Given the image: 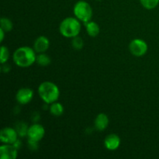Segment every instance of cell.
I'll return each mask as SVG.
<instances>
[{
  "label": "cell",
  "instance_id": "cell-5",
  "mask_svg": "<svg viewBox=\"0 0 159 159\" xmlns=\"http://www.w3.org/2000/svg\"><path fill=\"white\" fill-rule=\"evenodd\" d=\"M148 47L147 43L142 39H134L129 44V50L134 56L141 57L147 53Z\"/></svg>",
  "mask_w": 159,
  "mask_h": 159
},
{
  "label": "cell",
  "instance_id": "cell-8",
  "mask_svg": "<svg viewBox=\"0 0 159 159\" xmlns=\"http://www.w3.org/2000/svg\"><path fill=\"white\" fill-rule=\"evenodd\" d=\"M18 155V148L14 144H4L0 147L1 159H16Z\"/></svg>",
  "mask_w": 159,
  "mask_h": 159
},
{
  "label": "cell",
  "instance_id": "cell-18",
  "mask_svg": "<svg viewBox=\"0 0 159 159\" xmlns=\"http://www.w3.org/2000/svg\"><path fill=\"white\" fill-rule=\"evenodd\" d=\"M9 51L6 47L2 46L1 47V57H0V62L2 65L6 64L7 61L9 60Z\"/></svg>",
  "mask_w": 159,
  "mask_h": 159
},
{
  "label": "cell",
  "instance_id": "cell-4",
  "mask_svg": "<svg viewBox=\"0 0 159 159\" xmlns=\"http://www.w3.org/2000/svg\"><path fill=\"white\" fill-rule=\"evenodd\" d=\"M73 12H74L75 16L81 22L86 23L91 21L92 16H93V9L91 6L84 0L77 2L75 4Z\"/></svg>",
  "mask_w": 159,
  "mask_h": 159
},
{
  "label": "cell",
  "instance_id": "cell-11",
  "mask_svg": "<svg viewBox=\"0 0 159 159\" xmlns=\"http://www.w3.org/2000/svg\"><path fill=\"white\" fill-rule=\"evenodd\" d=\"M50 47V41L45 36H40L34 43V49L36 53H45Z\"/></svg>",
  "mask_w": 159,
  "mask_h": 159
},
{
  "label": "cell",
  "instance_id": "cell-21",
  "mask_svg": "<svg viewBox=\"0 0 159 159\" xmlns=\"http://www.w3.org/2000/svg\"><path fill=\"white\" fill-rule=\"evenodd\" d=\"M5 33L6 32H5L2 29H1V28H0V34H1V39H0V40H1V42H2L3 40H4Z\"/></svg>",
  "mask_w": 159,
  "mask_h": 159
},
{
  "label": "cell",
  "instance_id": "cell-19",
  "mask_svg": "<svg viewBox=\"0 0 159 159\" xmlns=\"http://www.w3.org/2000/svg\"><path fill=\"white\" fill-rule=\"evenodd\" d=\"M71 45H72L73 48H75V50H81L82 49L84 46V42L81 37H79V36L72 38L71 40Z\"/></svg>",
  "mask_w": 159,
  "mask_h": 159
},
{
  "label": "cell",
  "instance_id": "cell-15",
  "mask_svg": "<svg viewBox=\"0 0 159 159\" xmlns=\"http://www.w3.org/2000/svg\"><path fill=\"white\" fill-rule=\"evenodd\" d=\"M51 57H50L48 54H44V53H40V54L37 55L36 62H37L39 65H40V66H48V65L51 64Z\"/></svg>",
  "mask_w": 159,
  "mask_h": 159
},
{
  "label": "cell",
  "instance_id": "cell-3",
  "mask_svg": "<svg viewBox=\"0 0 159 159\" xmlns=\"http://www.w3.org/2000/svg\"><path fill=\"white\" fill-rule=\"evenodd\" d=\"M59 31L63 37L74 38L81 32L80 20L76 17H68L61 21L59 26Z\"/></svg>",
  "mask_w": 159,
  "mask_h": 159
},
{
  "label": "cell",
  "instance_id": "cell-16",
  "mask_svg": "<svg viewBox=\"0 0 159 159\" xmlns=\"http://www.w3.org/2000/svg\"><path fill=\"white\" fill-rule=\"evenodd\" d=\"M0 23H1V29H2L6 33L12 30V27H13L12 22L9 19L6 18V17H2Z\"/></svg>",
  "mask_w": 159,
  "mask_h": 159
},
{
  "label": "cell",
  "instance_id": "cell-9",
  "mask_svg": "<svg viewBox=\"0 0 159 159\" xmlns=\"http://www.w3.org/2000/svg\"><path fill=\"white\" fill-rule=\"evenodd\" d=\"M34 97V91L30 88H22L17 91L16 99L21 105H25L30 102Z\"/></svg>",
  "mask_w": 159,
  "mask_h": 159
},
{
  "label": "cell",
  "instance_id": "cell-2",
  "mask_svg": "<svg viewBox=\"0 0 159 159\" xmlns=\"http://www.w3.org/2000/svg\"><path fill=\"white\" fill-rule=\"evenodd\" d=\"M38 94L45 103L51 104L57 102L60 96V91L56 84L46 81L39 85Z\"/></svg>",
  "mask_w": 159,
  "mask_h": 159
},
{
  "label": "cell",
  "instance_id": "cell-1",
  "mask_svg": "<svg viewBox=\"0 0 159 159\" xmlns=\"http://www.w3.org/2000/svg\"><path fill=\"white\" fill-rule=\"evenodd\" d=\"M13 61L20 68H29L36 62L37 54L34 49L24 46L17 48L12 56Z\"/></svg>",
  "mask_w": 159,
  "mask_h": 159
},
{
  "label": "cell",
  "instance_id": "cell-14",
  "mask_svg": "<svg viewBox=\"0 0 159 159\" xmlns=\"http://www.w3.org/2000/svg\"><path fill=\"white\" fill-rule=\"evenodd\" d=\"M50 113L54 116H61L64 113V107L60 102H53L50 106Z\"/></svg>",
  "mask_w": 159,
  "mask_h": 159
},
{
  "label": "cell",
  "instance_id": "cell-20",
  "mask_svg": "<svg viewBox=\"0 0 159 159\" xmlns=\"http://www.w3.org/2000/svg\"><path fill=\"white\" fill-rule=\"evenodd\" d=\"M16 130V131H17V133H18L19 136L24 137L25 135L27 134L28 127H26V124H23V123H20V124H19Z\"/></svg>",
  "mask_w": 159,
  "mask_h": 159
},
{
  "label": "cell",
  "instance_id": "cell-10",
  "mask_svg": "<svg viewBox=\"0 0 159 159\" xmlns=\"http://www.w3.org/2000/svg\"><path fill=\"white\" fill-rule=\"evenodd\" d=\"M120 138L116 134H110L104 140V146L110 151H115L120 145Z\"/></svg>",
  "mask_w": 159,
  "mask_h": 159
},
{
  "label": "cell",
  "instance_id": "cell-7",
  "mask_svg": "<svg viewBox=\"0 0 159 159\" xmlns=\"http://www.w3.org/2000/svg\"><path fill=\"white\" fill-rule=\"evenodd\" d=\"M18 136L16 130L12 127H4L0 131V141L3 144H13L17 141Z\"/></svg>",
  "mask_w": 159,
  "mask_h": 159
},
{
  "label": "cell",
  "instance_id": "cell-17",
  "mask_svg": "<svg viewBox=\"0 0 159 159\" xmlns=\"http://www.w3.org/2000/svg\"><path fill=\"white\" fill-rule=\"evenodd\" d=\"M141 4L147 9H153L159 3V0H140Z\"/></svg>",
  "mask_w": 159,
  "mask_h": 159
},
{
  "label": "cell",
  "instance_id": "cell-6",
  "mask_svg": "<svg viewBox=\"0 0 159 159\" xmlns=\"http://www.w3.org/2000/svg\"><path fill=\"white\" fill-rule=\"evenodd\" d=\"M45 135V129L41 124H34L28 127L27 136L28 140L33 142H37L41 141Z\"/></svg>",
  "mask_w": 159,
  "mask_h": 159
},
{
  "label": "cell",
  "instance_id": "cell-13",
  "mask_svg": "<svg viewBox=\"0 0 159 159\" xmlns=\"http://www.w3.org/2000/svg\"><path fill=\"white\" fill-rule=\"evenodd\" d=\"M85 29H86L87 34L92 37H97L100 31L99 26L94 21H89L85 23Z\"/></svg>",
  "mask_w": 159,
  "mask_h": 159
},
{
  "label": "cell",
  "instance_id": "cell-12",
  "mask_svg": "<svg viewBox=\"0 0 159 159\" xmlns=\"http://www.w3.org/2000/svg\"><path fill=\"white\" fill-rule=\"evenodd\" d=\"M109 125V118L106 113H101L95 119V127L99 131H103Z\"/></svg>",
  "mask_w": 159,
  "mask_h": 159
}]
</instances>
